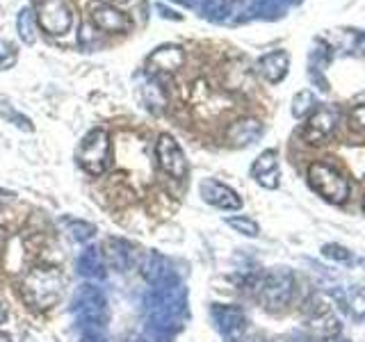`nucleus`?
Wrapping results in <instances>:
<instances>
[{
  "instance_id": "obj_1",
  "label": "nucleus",
  "mask_w": 365,
  "mask_h": 342,
  "mask_svg": "<svg viewBox=\"0 0 365 342\" xmlns=\"http://www.w3.org/2000/svg\"><path fill=\"white\" fill-rule=\"evenodd\" d=\"M21 296L32 311H51L64 296V276L57 267L41 265L28 271L21 281Z\"/></svg>"
},
{
  "instance_id": "obj_2",
  "label": "nucleus",
  "mask_w": 365,
  "mask_h": 342,
  "mask_svg": "<svg viewBox=\"0 0 365 342\" xmlns=\"http://www.w3.org/2000/svg\"><path fill=\"white\" fill-rule=\"evenodd\" d=\"M308 187H311L319 199L331 205H342L351 194L349 180L340 174L336 167L327 162H313L308 167Z\"/></svg>"
},
{
  "instance_id": "obj_3",
  "label": "nucleus",
  "mask_w": 365,
  "mask_h": 342,
  "mask_svg": "<svg viewBox=\"0 0 365 342\" xmlns=\"http://www.w3.org/2000/svg\"><path fill=\"white\" fill-rule=\"evenodd\" d=\"M78 162L89 176H103L112 165V142L108 130L94 128L83 137L78 146Z\"/></svg>"
},
{
  "instance_id": "obj_4",
  "label": "nucleus",
  "mask_w": 365,
  "mask_h": 342,
  "mask_svg": "<svg viewBox=\"0 0 365 342\" xmlns=\"http://www.w3.org/2000/svg\"><path fill=\"white\" fill-rule=\"evenodd\" d=\"M294 296V276L283 267L269 269L260 281L258 299L262 308L269 313H281L288 308V304Z\"/></svg>"
},
{
  "instance_id": "obj_5",
  "label": "nucleus",
  "mask_w": 365,
  "mask_h": 342,
  "mask_svg": "<svg viewBox=\"0 0 365 342\" xmlns=\"http://www.w3.org/2000/svg\"><path fill=\"white\" fill-rule=\"evenodd\" d=\"M340 121V112L336 105H317L311 114L306 117V123L302 128V137L306 144L311 146H322L334 137Z\"/></svg>"
},
{
  "instance_id": "obj_6",
  "label": "nucleus",
  "mask_w": 365,
  "mask_h": 342,
  "mask_svg": "<svg viewBox=\"0 0 365 342\" xmlns=\"http://www.w3.org/2000/svg\"><path fill=\"white\" fill-rule=\"evenodd\" d=\"M106 294L96 285H83L78 288L71 301V311L78 315L80 326L83 324H103L106 319Z\"/></svg>"
},
{
  "instance_id": "obj_7",
  "label": "nucleus",
  "mask_w": 365,
  "mask_h": 342,
  "mask_svg": "<svg viewBox=\"0 0 365 342\" xmlns=\"http://www.w3.org/2000/svg\"><path fill=\"white\" fill-rule=\"evenodd\" d=\"M37 21L41 30L53 37H62L73 26V9L68 0H41L37 7Z\"/></svg>"
},
{
  "instance_id": "obj_8",
  "label": "nucleus",
  "mask_w": 365,
  "mask_h": 342,
  "mask_svg": "<svg viewBox=\"0 0 365 342\" xmlns=\"http://www.w3.org/2000/svg\"><path fill=\"white\" fill-rule=\"evenodd\" d=\"M155 155H158L160 169H163L169 178H176V180H185L187 178V174H190L187 157H185V153H182L180 144L171 135L163 133L158 137Z\"/></svg>"
},
{
  "instance_id": "obj_9",
  "label": "nucleus",
  "mask_w": 365,
  "mask_h": 342,
  "mask_svg": "<svg viewBox=\"0 0 365 342\" xmlns=\"http://www.w3.org/2000/svg\"><path fill=\"white\" fill-rule=\"evenodd\" d=\"M212 322L220 331V336L226 342H245L247 338V315L242 308L237 306H226V304H215L210 308Z\"/></svg>"
},
{
  "instance_id": "obj_10",
  "label": "nucleus",
  "mask_w": 365,
  "mask_h": 342,
  "mask_svg": "<svg viewBox=\"0 0 365 342\" xmlns=\"http://www.w3.org/2000/svg\"><path fill=\"white\" fill-rule=\"evenodd\" d=\"M89 16L94 28L108 34H123L133 30V21L128 14H123L121 9L106 3V0H91Z\"/></svg>"
},
{
  "instance_id": "obj_11",
  "label": "nucleus",
  "mask_w": 365,
  "mask_h": 342,
  "mask_svg": "<svg viewBox=\"0 0 365 342\" xmlns=\"http://www.w3.org/2000/svg\"><path fill=\"white\" fill-rule=\"evenodd\" d=\"M199 192H201V199L205 203H210L212 208H220V210H240L242 208V199H240V194L228 185H224V182L215 180V178L201 180Z\"/></svg>"
},
{
  "instance_id": "obj_12",
  "label": "nucleus",
  "mask_w": 365,
  "mask_h": 342,
  "mask_svg": "<svg viewBox=\"0 0 365 342\" xmlns=\"http://www.w3.org/2000/svg\"><path fill=\"white\" fill-rule=\"evenodd\" d=\"M334 299L342 313H347L354 322L365 324V288L363 285H338L331 290Z\"/></svg>"
},
{
  "instance_id": "obj_13",
  "label": "nucleus",
  "mask_w": 365,
  "mask_h": 342,
  "mask_svg": "<svg viewBox=\"0 0 365 342\" xmlns=\"http://www.w3.org/2000/svg\"><path fill=\"white\" fill-rule=\"evenodd\" d=\"M251 178H254L260 187L265 190H277L281 182V169H279V157L277 151H262L256 162L251 165Z\"/></svg>"
},
{
  "instance_id": "obj_14",
  "label": "nucleus",
  "mask_w": 365,
  "mask_h": 342,
  "mask_svg": "<svg viewBox=\"0 0 365 342\" xmlns=\"http://www.w3.org/2000/svg\"><path fill=\"white\" fill-rule=\"evenodd\" d=\"M185 62V53L176 43H165L155 48L151 55L146 57V68L148 71H163V73H174Z\"/></svg>"
},
{
  "instance_id": "obj_15",
  "label": "nucleus",
  "mask_w": 365,
  "mask_h": 342,
  "mask_svg": "<svg viewBox=\"0 0 365 342\" xmlns=\"http://www.w3.org/2000/svg\"><path fill=\"white\" fill-rule=\"evenodd\" d=\"M288 68H290V55L285 51L267 53L258 60V73L272 85L281 83V80L288 76Z\"/></svg>"
},
{
  "instance_id": "obj_16",
  "label": "nucleus",
  "mask_w": 365,
  "mask_h": 342,
  "mask_svg": "<svg viewBox=\"0 0 365 342\" xmlns=\"http://www.w3.org/2000/svg\"><path fill=\"white\" fill-rule=\"evenodd\" d=\"M101 256H103V262H106V267L114 271H125L130 267V247L119 237H108L106 242H103Z\"/></svg>"
},
{
  "instance_id": "obj_17",
  "label": "nucleus",
  "mask_w": 365,
  "mask_h": 342,
  "mask_svg": "<svg viewBox=\"0 0 365 342\" xmlns=\"http://www.w3.org/2000/svg\"><path fill=\"white\" fill-rule=\"evenodd\" d=\"M262 135V123L256 119H240L228 128L226 137L233 146H249Z\"/></svg>"
},
{
  "instance_id": "obj_18",
  "label": "nucleus",
  "mask_w": 365,
  "mask_h": 342,
  "mask_svg": "<svg viewBox=\"0 0 365 342\" xmlns=\"http://www.w3.org/2000/svg\"><path fill=\"white\" fill-rule=\"evenodd\" d=\"M78 271L85 279H106V262H103L98 247H85V251L78 258Z\"/></svg>"
},
{
  "instance_id": "obj_19",
  "label": "nucleus",
  "mask_w": 365,
  "mask_h": 342,
  "mask_svg": "<svg viewBox=\"0 0 365 342\" xmlns=\"http://www.w3.org/2000/svg\"><path fill=\"white\" fill-rule=\"evenodd\" d=\"M142 98L146 103V108L151 110L153 114H160L167 108V94H165V89L155 83V80H148V83L142 87Z\"/></svg>"
},
{
  "instance_id": "obj_20",
  "label": "nucleus",
  "mask_w": 365,
  "mask_h": 342,
  "mask_svg": "<svg viewBox=\"0 0 365 342\" xmlns=\"http://www.w3.org/2000/svg\"><path fill=\"white\" fill-rule=\"evenodd\" d=\"M142 274H144V279L148 283L155 285V283H160V281L167 276L169 269L165 267V260L163 258H160L158 254H153V251H148V254L144 256V262H142Z\"/></svg>"
},
{
  "instance_id": "obj_21",
  "label": "nucleus",
  "mask_w": 365,
  "mask_h": 342,
  "mask_svg": "<svg viewBox=\"0 0 365 342\" xmlns=\"http://www.w3.org/2000/svg\"><path fill=\"white\" fill-rule=\"evenodd\" d=\"M315 108H317V98L313 91H308V89L299 91V94L292 98V117L297 119H306Z\"/></svg>"
},
{
  "instance_id": "obj_22",
  "label": "nucleus",
  "mask_w": 365,
  "mask_h": 342,
  "mask_svg": "<svg viewBox=\"0 0 365 342\" xmlns=\"http://www.w3.org/2000/svg\"><path fill=\"white\" fill-rule=\"evenodd\" d=\"M16 30L21 34V39L26 43H34V11L30 7H23L19 11V19H16Z\"/></svg>"
},
{
  "instance_id": "obj_23",
  "label": "nucleus",
  "mask_w": 365,
  "mask_h": 342,
  "mask_svg": "<svg viewBox=\"0 0 365 342\" xmlns=\"http://www.w3.org/2000/svg\"><path fill=\"white\" fill-rule=\"evenodd\" d=\"M226 224L237 231L240 235H247V237H258L260 235V226L251 219V217L245 214H237V217H226Z\"/></svg>"
},
{
  "instance_id": "obj_24",
  "label": "nucleus",
  "mask_w": 365,
  "mask_h": 342,
  "mask_svg": "<svg viewBox=\"0 0 365 342\" xmlns=\"http://www.w3.org/2000/svg\"><path fill=\"white\" fill-rule=\"evenodd\" d=\"M68 233L76 239V242H89L91 237L96 235V226L94 224H87V222H80V219H71L66 224Z\"/></svg>"
},
{
  "instance_id": "obj_25",
  "label": "nucleus",
  "mask_w": 365,
  "mask_h": 342,
  "mask_svg": "<svg viewBox=\"0 0 365 342\" xmlns=\"http://www.w3.org/2000/svg\"><path fill=\"white\" fill-rule=\"evenodd\" d=\"M0 114L7 119V121H14L21 130H26V133H32L34 130V125H32V121L28 119V117H23L21 112H16L14 108H9L7 103H0Z\"/></svg>"
},
{
  "instance_id": "obj_26",
  "label": "nucleus",
  "mask_w": 365,
  "mask_h": 342,
  "mask_svg": "<svg viewBox=\"0 0 365 342\" xmlns=\"http://www.w3.org/2000/svg\"><path fill=\"white\" fill-rule=\"evenodd\" d=\"M78 342H106V324H83Z\"/></svg>"
},
{
  "instance_id": "obj_27",
  "label": "nucleus",
  "mask_w": 365,
  "mask_h": 342,
  "mask_svg": "<svg viewBox=\"0 0 365 342\" xmlns=\"http://www.w3.org/2000/svg\"><path fill=\"white\" fill-rule=\"evenodd\" d=\"M322 254L331 260H338V262H354V256L347 247L342 244H324L322 247Z\"/></svg>"
},
{
  "instance_id": "obj_28",
  "label": "nucleus",
  "mask_w": 365,
  "mask_h": 342,
  "mask_svg": "<svg viewBox=\"0 0 365 342\" xmlns=\"http://www.w3.org/2000/svg\"><path fill=\"white\" fill-rule=\"evenodd\" d=\"M349 125L356 133H365V103H359L349 110Z\"/></svg>"
},
{
  "instance_id": "obj_29",
  "label": "nucleus",
  "mask_w": 365,
  "mask_h": 342,
  "mask_svg": "<svg viewBox=\"0 0 365 342\" xmlns=\"http://www.w3.org/2000/svg\"><path fill=\"white\" fill-rule=\"evenodd\" d=\"M5 244H7V231H5L3 226H0V251L5 249Z\"/></svg>"
},
{
  "instance_id": "obj_30",
  "label": "nucleus",
  "mask_w": 365,
  "mask_h": 342,
  "mask_svg": "<svg viewBox=\"0 0 365 342\" xmlns=\"http://www.w3.org/2000/svg\"><path fill=\"white\" fill-rule=\"evenodd\" d=\"M322 342H349V340H347V338H342V336L338 333V336H334V338H324Z\"/></svg>"
},
{
  "instance_id": "obj_31",
  "label": "nucleus",
  "mask_w": 365,
  "mask_h": 342,
  "mask_svg": "<svg viewBox=\"0 0 365 342\" xmlns=\"http://www.w3.org/2000/svg\"><path fill=\"white\" fill-rule=\"evenodd\" d=\"M5 317H7V311H5V306H3V304H0V324H3V322H5Z\"/></svg>"
},
{
  "instance_id": "obj_32",
  "label": "nucleus",
  "mask_w": 365,
  "mask_h": 342,
  "mask_svg": "<svg viewBox=\"0 0 365 342\" xmlns=\"http://www.w3.org/2000/svg\"><path fill=\"white\" fill-rule=\"evenodd\" d=\"M0 342H11V336H7L5 331H0Z\"/></svg>"
},
{
  "instance_id": "obj_33",
  "label": "nucleus",
  "mask_w": 365,
  "mask_h": 342,
  "mask_svg": "<svg viewBox=\"0 0 365 342\" xmlns=\"http://www.w3.org/2000/svg\"><path fill=\"white\" fill-rule=\"evenodd\" d=\"M112 3H125V0H112Z\"/></svg>"
},
{
  "instance_id": "obj_34",
  "label": "nucleus",
  "mask_w": 365,
  "mask_h": 342,
  "mask_svg": "<svg viewBox=\"0 0 365 342\" xmlns=\"http://www.w3.org/2000/svg\"><path fill=\"white\" fill-rule=\"evenodd\" d=\"M363 212H365V197H363Z\"/></svg>"
}]
</instances>
